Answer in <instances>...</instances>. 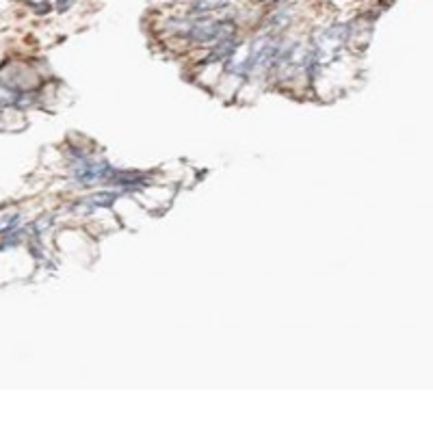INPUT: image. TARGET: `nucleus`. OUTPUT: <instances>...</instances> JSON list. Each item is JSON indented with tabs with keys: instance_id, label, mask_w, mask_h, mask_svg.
Returning a JSON list of instances; mask_svg holds the SVG:
<instances>
[{
	"instance_id": "1",
	"label": "nucleus",
	"mask_w": 433,
	"mask_h": 433,
	"mask_svg": "<svg viewBox=\"0 0 433 433\" xmlns=\"http://www.w3.org/2000/svg\"><path fill=\"white\" fill-rule=\"evenodd\" d=\"M67 4H72V0H59V9H61V11H65Z\"/></svg>"
}]
</instances>
